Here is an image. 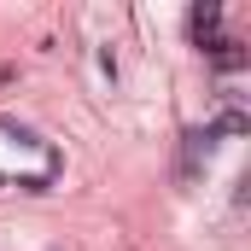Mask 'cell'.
Here are the masks:
<instances>
[{"mask_svg":"<svg viewBox=\"0 0 251 251\" xmlns=\"http://www.w3.org/2000/svg\"><path fill=\"white\" fill-rule=\"evenodd\" d=\"M0 187H6V181H0Z\"/></svg>","mask_w":251,"mask_h":251,"instance_id":"obj_4","label":"cell"},{"mask_svg":"<svg viewBox=\"0 0 251 251\" xmlns=\"http://www.w3.org/2000/svg\"><path fill=\"white\" fill-rule=\"evenodd\" d=\"M204 53H210V64H216L222 76H240V70H251V53L240 47V41H228V35H216Z\"/></svg>","mask_w":251,"mask_h":251,"instance_id":"obj_1","label":"cell"},{"mask_svg":"<svg viewBox=\"0 0 251 251\" xmlns=\"http://www.w3.org/2000/svg\"><path fill=\"white\" fill-rule=\"evenodd\" d=\"M210 128H216V134H234V140H240V134H251V117L240 111V105H228V111H222V117H216Z\"/></svg>","mask_w":251,"mask_h":251,"instance_id":"obj_3","label":"cell"},{"mask_svg":"<svg viewBox=\"0 0 251 251\" xmlns=\"http://www.w3.org/2000/svg\"><path fill=\"white\" fill-rule=\"evenodd\" d=\"M187 29H193V41H199V47H210V41H216V29H222V6H216V0H199V6L187 12Z\"/></svg>","mask_w":251,"mask_h":251,"instance_id":"obj_2","label":"cell"}]
</instances>
